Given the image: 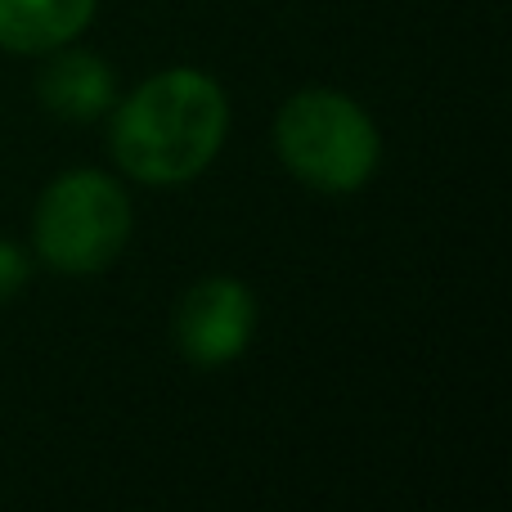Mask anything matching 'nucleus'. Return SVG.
Wrapping results in <instances>:
<instances>
[{
	"instance_id": "nucleus-1",
	"label": "nucleus",
	"mask_w": 512,
	"mask_h": 512,
	"mask_svg": "<svg viewBox=\"0 0 512 512\" xmlns=\"http://www.w3.org/2000/svg\"><path fill=\"white\" fill-rule=\"evenodd\" d=\"M230 126L225 95L207 72L171 68L144 81L113 126L117 162L144 185H185L216 158Z\"/></svg>"
},
{
	"instance_id": "nucleus-2",
	"label": "nucleus",
	"mask_w": 512,
	"mask_h": 512,
	"mask_svg": "<svg viewBox=\"0 0 512 512\" xmlns=\"http://www.w3.org/2000/svg\"><path fill=\"white\" fill-rule=\"evenodd\" d=\"M279 158L292 176L324 194H351L378 167V131L360 104L333 90H306L288 99L274 126Z\"/></svg>"
},
{
	"instance_id": "nucleus-3",
	"label": "nucleus",
	"mask_w": 512,
	"mask_h": 512,
	"mask_svg": "<svg viewBox=\"0 0 512 512\" xmlns=\"http://www.w3.org/2000/svg\"><path fill=\"white\" fill-rule=\"evenodd\" d=\"M131 234V203L99 171H72L36 207V248L63 274H95L117 261Z\"/></svg>"
},
{
	"instance_id": "nucleus-4",
	"label": "nucleus",
	"mask_w": 512,
	"mask_h": 512,
	"mask_svg": "<svg viewBox=\"0 0 512 512\" xmlns=\"http://www.w3.org/2000/svg\"><path fill=\"white\" fill-rule=\"evenodd\" d=\"M252 292L234 279H207L180 301L176 315V342L194 364L212 369L225 364L248 346L252 337Z\"/></svg>"
},
{
	"instance_id": "nucleus-5",
	"label": "nucleus",
	"mask_w": 512,
	"mask_h": 512,
	"mask_svg": "<svg viewBox=\"0 0 512 512\" xmlns=\"http://www.w3.org/2000/svg\"><path fill=\"white\" fill-rule=\"evenodd\" d=\"M95 14V0H0V45L41 54L68 45Z\"/></svg>"
},
{
	"instance_id": "nucleus-6",
	"label": "nucleus",
	"mask_w": 512,
	"mask_h": 512,
	"mask_svg": "<svg viewBox=\"0 0 512 512\" xmlns=\"http://www.w3.org/2000/svg\"><path fill=\"white\" fill-rule=\"evenodd\" d=\"M41 99L59 117L86 122L108 104V68L90 54H63L45 68L41 77Z\"/></svg>"
},
{
	"instance_id": "nucleus-7",
	"label": "nucleus",
	"mask_w": 512,
	"mask_h": 512,
	"mask_svg": "<svg viewBox=\"0 0 512 512\" xmlns=\"http://www.w3.org/2000/svg\"><path fill=\"white\" fill-rule=\"evenodd\" d=\"M23 283H27V261H23V252L9 248V243H0V301L14 297Z\"/></svg>"
}]
</instances>
